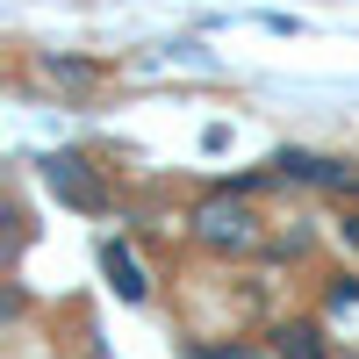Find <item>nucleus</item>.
Here are the masks:
<instances>
[{
	"label": "nucleus",
	"instance_id": "nucleus-1",
	"mask_svg": "<svg viewBox=\"0 0 359 359\" xmlns=\"http://www.w3.org/2000/svg\"><path fill=\"white\" fill-rule=\"evenodd\" d=\"M187 230H194V245L216 252V259H252V252L266 245V223L252 216V201L237 194V187H230V194H208V201L194 208Z\"/></svg>",
	"mask_w": 359,
	"mask_h": 359
},
{
	"label": "nucleus",
	"instance_id": "nucleus-2",
	"mask_svg": "<svg viewBox=\"0 0 359 359\" xmlns=\"http://www.w3.org/2000/svg\"><path fill=\"white\" fill-rule=\"evenodd\" d=\"M43 180H50V194H57V201H72V208H101V201H108V194H101V180L86 172V158H79V151L43 158Z\"/></svg>",
	"mask_w": 359,
	"mask_h": 359
},
{
	"label": "nucleus",
	"instance_id": "nucleus-3",
	"mask_svg": "<svg viewBox=\"0 0 359 359\" xmlns=\"http://www.w3.org/2000/svg\"><path fill=\"white\" fill-rule=\"evenodd\" d=\"M101 273H108V287L123 294V302H144V294H151V280H144V266H137V252L123 237H101Z\"/></svg>",
	"mask_w": 359,
	"mask_h": 359
},
{
	"label": "nucleus",
	"instance_id": "nucleus-4",
	"mask_svg": "<svg viewBox=\"0 0 359 359\" xmlns=\"http://www.w3.org/2000/svg\"><path fill=\"white\" fill-rule=\"evenodd\" d=\"M323 331L331 338H359V280L352 273H338L323 287Z\"/></svg>",
	"mask_w": 359,
	"mask_h": 359
},
{
	"label": "nucleus",
	"instance_id": "nucleus-5",
	"mask_svg": "<svg viewBox=\"0 0 359 359\" xmlns=\"http://www.w3.org/2000/svg\"><path fill=\"white\" fill-rule=\"evenodd\" d=\"M273 172H280V180H309V187H352V172H345L338 158H316V151H280Z\"/></svg>",
	"mask_w": 359,
	"mask_h": 359
},
{
	"label": "nucleus",
	"instance_id": "nucleus-6",
	"mask_svg": "<svg viewBox=\"0 0 359 359\" xmlns=\"http://www.w3.org/2000/svg\"><path fill=\"white\" fill-rule=\"evenodd\" d=\"M273 352H280V359H331V331H323V316H316V323H280V331H273Z\"/></svg>",
	"mask_w": 359,
	"mask_h": 359
},
{
	"label": "nucleus",
	"instance_id": "nucleus-7",
	"mask_svg": "<svg viewBox=\"0 0 359 359\" xmlns=\"http://www.w3.org/2000/svg\"><path fill=\"white\" fill-rule=\"evenodd\" d=\"M338 230H345V245L359 252V208H345V223H338Z\"/></svg>",
	"mask_w": 359,
	"mask_h": 359
}]
</instances>
